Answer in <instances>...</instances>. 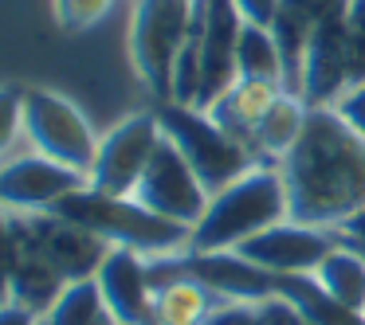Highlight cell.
Returning <instances> with one entry per match:
<instances>
[{
  "mask_svg": "<svg viewBox=\"0 0 365 325\" xmlns=\"http://www.w3.org/2000/svg\"><path fill=\"white\" fill-rule=\"evenodd\" d=\"M334 110L346 118V126L354 129V134L365 137V82H357V87H349L346 95L334 102Z\"/></svg>",
  "mask_w": 365,
  "mask_h": 325,
  "instance_id": "obj_26",
  "label": "cell"
},
{
  "mask_svg": "<svg viewBox=\"0 0 365 325\" xmlns=\"http://www.w3.org/2000/svg\"><path fill=\"white\" fill-rule=\"evenodd\" d=\"M9 228H12V262H9V294L12 302H20L32 314H48L56 306V298L63 294L67 278L59 275L56 267L48 262V255L40 251L32 235V223L28 215L9 212Z\"/></svg>",
  "mask_w": 365,
  "mask_h": 325,
  "instance_id": "obj_13",
  "label": "cell"
},
{
  "mask_svg": "<svg viewBox=\"0 0 365 325\" xmlns=\"http://www.w3.org/2000/svg\"><path fill=\"white\" fill-rule=\"evenodd\" d=\"M161 134H165V129H161ZM130 196L142 208H150L153 215H165V220L185 223V228H192V223L205 215V204H208V192H205V184H200V176L192 173L185 153L177 149L169 137H161L158 153L150 157L142 181L134 184Z\"/></svg>",
  "mask_w": 365,
  "mask_h": 325,
  "instance_id": "obj_9",
  "label": "cell"
},
{
  "mask_svg": "<svg viewBox=\"0 0 365 325\" xmlns=\"http://www.w3.org/2000/svg\"><path fill=\"white\" fill-rule=\"evenodd\" d=\"M208 325H263L259 302H236V298H228L212 314V321H208Z\"/></svg>",
  "mask_w": 365,
  "mask_h": 325,
  "instance_id": "obj_25",
  "label": "cell"
},
{
  "mask_svg": "<svg viewBox=\"0 0 365 325\" xmlns=\"http://www.w3.org/2000/svg\"><path fill=\"white\" fill-rule=\"evenodd\" d=\"M16 137H24V87H0V157Z\"/></svg>",
  "mask_w": 365,
  "mask_h": 325,
  "instance_id": "obj_24",
  "label": "cell"
},
{
  "mask_svg": "<svg viewBox=\"0 0 365 325\" xmlns=\"http://www.w3.org/2000/svg\"><path fill=\"white\" fill-rule=\"evenodd\" d=\"M346 67L349 87L365 82V0H354L346 12Z\"/></svg>",
  "mask_w": 365,
  "mask_h": 325,
  "instance_id": "obj_23",
  "label": "cell"
},
{
  "mask_svg": "<svg viewBox=\"0 0 365 325\" xmlns=\"http://www.w3.org/2000/svg\"><path fill=\"white\" fill-rule=\"evenodd\" d=\"M291 220L287 208V181L279 165H255L232 184L216 188L205 204V215L192 223L185 255H220L236 251L252 235Z\"/></svg>",
  "mask_w": 365,
  "mask_h": 325,
  "instance_id": "obj_2",
  "label": "cell"
},
{
  "mask_svg": "<svg viewBox=\"0 0 365 325\" xmlns=\"http://www.w3.org/2000/svg\"><path fill=\"white\" fill-rule=\"evenodd\" d=\"M259 317H263V325H314L299 306H291L287 298H267V302H259Z\"/></svg>",
  "mask_w": 365,
  "mask_h": 325,
  "instance_id": "obj_27",
  "label": "cell"
},
{
  "mask_svg": "<svg viewBox=\"0 0 365 325\" xmlns=\"http://www.w3.org/2000/svg\"><path fill=\"white\" fill-rule=\"evenodd\" d=\"M314 278H318V286H322L334 302H341L346 309H357V314L365 309V255L354 251L349 243L338 239V247L318 262Z\"/></svg>",
  "mask_w": 365,
  "mask_h": 325,
  "instance_id": "obj_19",
  "label": "cell"
},
{
  "mask_svg": "<svg viewBox=\"0 0 365 325\" xmlns=\"http://www.w3.org/2000/svg\"><path fill=\"white\" fill-rule=\"evenodd\" d=\"M338 247V235L330 228H310V223L283 220L275 228L252 235L236 247L240 259L271 270V275H314L318 262Z\"/></svg>",
  "mask_w": 365,
  "mask_h": 325,
  "instance_id": "obj_10",
  "label": "cell"
},
{
  "mask_svg": "<svg viewBox=\"0 0 365 325\" xmlns=\"http://www.w3.org/2000/svg\"><path fill=\"white\" fill-rule=\"evenodd\" d=\"M98 325H118V321H114V317H110V314H106V317H103V321H98Z\"/></svg>",
  "mask_w": 365,
  "mask_h": 325,
  "instance_id": "obj_32",
  "label": "cell"
},
{
  "mask_svg": "<svg viewBox=\"0 0 365 325\" xmlns=\"http://www.w3.org/2000/svg\"><path fill=\"white\" fill-rule=\"evenodd\" d=\"M56 215L83 223L95 235H103L110 247H130V251L145 255V259L185 255L189 251V235H192V228L173 223L165 215H153L134 196H103L95 188H79L67 200H59Z\"/></svg>",
  "mask_w": 365,
  "mask_h": 325,
  "instance_id": "obj_3",
  "label": "cell"
},
{
  "mask_svg": "<svg viewBox=\"0 0 365 325\" xmlns=\"http://www.w3.org/2000/svg\"><path fill=\"white\" fill-rule=\"evenodd\" d=\"M197 24V0H134L130 63L153 98L169 102V82L181 48Z\"/></svg>",
  "mask_w": 365,
  "mask_h": 325,
  "instance_id": "obj_4",
  "label": "cell"
},
{
  "mask_svg": "<svg viewBox=\"0 0 365 325\" xmlns=\"http://www.w3.org/2000/svg\"><path fill=\"white\" fill-rule=\"evenodd\" d=\"M12 302V294H9V270L0 267V306H9Z\"/></svg>",
  "mask_w": 365,
  "mask_h": 325,
  "instance_id": "obj_31",
  "label": "cell"
},
{
  "mask_svg": "<svg viewBox=\"0 0 365 325\" xmlns=\"http://www.w3.org/2000/svg\"><path fill=\"white\" fill-rule=\"evenodd\" d=\"M236 75L240 79L283 82V55H279V43H275V36H271V28L244 24L240 48H236Z\"/></svg>",
  "mask_w": 365,
  "mask_h": 325,
  "instance_id": "obj_20",
  "label": "cell"
},
{
  "mask_svg": "<svg viewBox=\"0 0 365 325\" xmlns=\"http://www.w3.org/2000/svg\"><path fill=\"white\" fill-rule=\"evenodd\" d=\"M294 223L338 231L365 208V137L334 106H310L294 149L279 161Z\"/></svg>",
  "mask_w": 365,
  "mask_h": 325,
  "instance_id": "obj_1",
  "label": "cell"
},
{
  "mask_svg": "<svg viewBox=\"0 0 365 325\" xmlns=\"http://www.w3.org/2000/svg\"><path fill=\"white\" fill-rule=\"evenodd\" d=\"M0 325H43V317L24 309L20 302H9V306H0Z\"/></svg>",
  "mask_w": 365,
  "mask_h": 325,
  "instance_id": "obj_29",
  "label": "cell"
},
{
  "mask_svg": "<svg viewBox=\"0 0 365 325\" xmlns=\"http://www.w3.org/2000/svg\"><path fill=\"white\" fill-rule=\"evenodd\" d=\"M361 314H365V309H361Z\"/></svg>",
  "mask_w": 365,
  "mask_h": 325,
  "instance_id": "obj_33",
  "label": "cell"
},
{
  "mask_svg": "<svg viewBox=\"0 0 365 325\" xmlns=\"http://www.w3.org/2000/svg\"><path fill=\"white\" fill-rule=\"evenodd\" d=\"M106 317V302L95 278L87 282H67L56 306L43 314V325H98Z\"/></svg>",
  "mask_w": 365,
  "mask_h": 325,
  "instance_id": "obj_21",
  "label": "cell"
},
{
  "mask_svg": "<svg viewBox=\"0 0 365 325\" xmlns=\"http://www.w3.org/2000/svg\"><path fill=\"white\" fill-rule=\"evenodd\" d=\"M349 90L346 67V20H322L310 36L307 59H302L299 98L307 106H334Z\"/></svg>",
  "mask_w": 365,
  "mask_h": 325,
  "instance_id": "obj_15",
  "label": "cell"
},
{
  "mask_svg": "<svg viewBox=\"0 0 365 325\" xmlns=\"http://www.w3.org/2000/svg\"><path fill=\"white\" fill-rule=\"evenodd\" d=\"M244 24L247 20L240 16L236 0H197V24H192V32L200 40V71H205L200 110L240 79L236 75V48H240Z\"/></svg>",
  "mask_w": 365,
  "mask_h": 325,
  "instance_id": "obj_11",
  "label": "cell"
},
{
  "mask_svg": "<svg viewBox=\"0 0 365 325\" xmlns=\"http://www.w3.org/2000/svg\"><path fill=\"white\" fill-rule=\"evenodd\" d=\"M158 118H161L165 137L185 153L192 173L200 176L208 196H212L216 188H224V184H232L236 176H244L247 169L263 165V161H255V153L247 149V145H240L232 134H224V129L208 118V110H200V106L161 102Z\"/></svg>",
  "mask_w": 365,
  "mask_h": 325,
  "instance_id": "obj_5",
  "label": "cell"
},
{
  "mask_svg": "<svg viewBox=\"0 0 365 325\" xmlns=\"http://www.w3.org/2000/svg\"><path fill=\"white\" fill-rule=\"evenodd\" d=\"M98 290H103L106 314L118 325H145L153 309V275H150V259L130 247H110L106 262L95 275Z\"/></svg>",
  "mask_w": 365,
  "mask_h": 325,
  "instance_id": "obj_14",
  "label": "cell"
},
{
  "mask_svg": "<svg viewBox=\"0 0 365 325\" xmlns=\"http://www.w3.org/2000/svg\"><path fill=\"white\" fill-rule=\"evenodd\" d=\"M150 275H153V309L161 325H208L212 314L224 306L228 298L205 286L200 278L173 270L165 259H150Z\"/></svg>",
  "mask_w": 365,
  "mask_h": 325,
  "instance_id": "obj_16",
  "label": "cell"
},
{
  "mask_svg": "<svg viewBox=\"0 0 365 325\" xmlns=\"http://www.w3.org/2000/svg\"><path fill=\"white\" fill-rule=\"evenodd\" d=\"M283 90H287L283 82H271V79H236L224 95H216L205 110H208V118H212L224 134H232L240 145L252 149V145H255V129H259L263 114L279 102Z\"/></svg>",
  "mask_w": 365,
  "mask_h": 325,
  "instance_id": "obj_17",
  "label": "cell"
},
{
  "mask_svg": "<svg viewBox=\"0 0 365 325\" xmlns=\"http://www.w3.org/2000/svg\"><path fill=\"white\" fill-rule=\"evenodd\" d=\"M28 223H32V235L40 243V251L48 255V262L67 282H87V278H95L98 267L106 262V255H110V243L103 235H95L91 228H83L75 220H63L56 212L28 215Z\"/></svg>",
  "mask_w": 365,
  "mask_h": 325,
  "instance_id": "obj_12",
  "label": "cell"
},
{
  "mask_svg": "<svg viewBox=\"0 0 365 325\" xmlns=\"http://www.w3.org/2000/svg\"><path fill=\"white\" fill-rule=\"evenodd\" d=\"M307 118H310V106L302 102L299 95L283 90V95H279V102L263 114L259 129H255V145H252L255 161H263V165H279V161L294 149V142L302 137Z\"/></svg>",
  "mask_w": 365,
  "mask_h": 325,
  "instance_id": "obj_18",
  "label": "cell"
},
{
  "mask_svg": "<svg viewBox=\"0 0 365 325\" xmlns=\"http://www.w3.org/2000/svg\"><path fill=\"white\" fill-rule=\"evenodd\" d=\"M161 118L158 110H138L122 118L110 134H103L95 153V165L87 173V188L103 192V196H130L134 184L142 181L150 157L161 145Z\"/></svg>",
  "mask_w": 365,
  "mask_h": 325,
  "instance_id": "obj_7",
  "label": "cell"
},
{
  "mask_svg": "<svg viewBox=\"0 0 365 325\" xmlns=\"http://www.w3.org/2000/svg\"><path fill=\"white\" fill-rule=\"evenodd\" d=\"M334 235H338V239H349V243H365V208H361L357 215H349V220L341 223Z\"/></svg>",
  "mask_w": 365,
  "mask_h": 325,
  "instance_id": "obj_30",
  "label": "cell"
},
{
  "mask_svg": "<svg viewBox=\"0 0 365 325\" xmlns=\"http://www.w3.org/2000/svg\"><path fill=\"white\" fill-rule=\"evenodd\" d=\"M24 142L59 165L91 173L103 137L95 134L87 114L59 90L24 87Z\"/></svg>",
  "mask_w": 365,
  "mask_h": 325,
  "instance_id": "obj_6",
  "label": "cell"
},
{
  "mask_svg": "<svg viewBox=\"0 0 365 325\" xmlns=\"http://www.w3.org/2000/svg\"><path fill=\"white\" fill-rule=\"evenodd\" d=\"M114 9V0H51L56 24L63 32H87L98 20H106V12Z\"/></svg>",
  "mask_w": 365,
  "mask_h": 325,
  "instance_id": "obj_22",
  "label": "cell"
},
{
  "mask_svg": "<svg viewBox=\"0 0 365 325\" xmlns=\"http://www.w3.org/2000/svg\"><path fill=\"white\" fill-rule=\"evenodd\" d=\"M87 188V173L67 169L43 153L28 149L20 157H0V208L16 215L56 212L59 200Z\"/></svg>",
  "mask_w": 365,
  "mask_h": 325,
  "instance_id": "obj_8",
  "label": "cell"
},
{
  "mask_svg": "<svg viewBox=\"0 0 365 325\" xmlns=\"http://www.w3.org/2000/svg\"><path fill=\"white\" fill-rule=\"evenodd\" d=\"M279 4H283V0H236L240 16H244L247 24H259V28H271V24H275Z\"/></svg>",
  "mask_w": 365,
  "mask_h": 325,
  "instance_id": "obj_28",
  "label": "cell"
}]
</instances>
